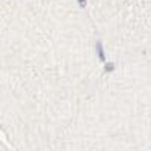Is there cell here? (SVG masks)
Masks as SVG:
<instances>
[{
  "instance_id": "obj_2",
  "label": "cell",
  "mask_w": 151,
  "mask_h": 151,
  "mask_svg": "<svg viewBox=\"0 0 151 151\" xmlns=\"http://www.w3.org/2000/svg\"><path fill=\"white\" fill-rule=\"evenodd\" d=\"M104 70H106L107 73H110V71H113V70H115V65H113V64H107V65L104 67Z\"/></svg>"
},
{
  "instance_id": "obj_3",
  "label": "cell",
  "mask_w": 151,
  "mask_h": 151,
  "mask_svg": "<svg viewBox=\"0 0 151 151\" xmlns=\"http://www.w3.org/2000/svg\"><path fill=\"white\" fill-rule=\"evenodd\" d=\"M77 3H79V6H82V8H83V6L86 5V0H77Z\"/></svg>"
},
{
  "instance_id": "obj_1",
  "label": "cell",
  "mask_w": 151,
  "mask_h": 151,
  "mask_svg": "<svg viewBox=\"0 0 151 151\" xmlns=\"http://www.w3.org/2000/svg\"><path fill=\"white\" fill-rule=\"evenodd\" d=\"M95 47H97V52H98V58H100V60H103V62H104V60H106V56H104V50H103V44H101V42L98 41V42L95 44Z\"/></svg>"
}]
</instances>
